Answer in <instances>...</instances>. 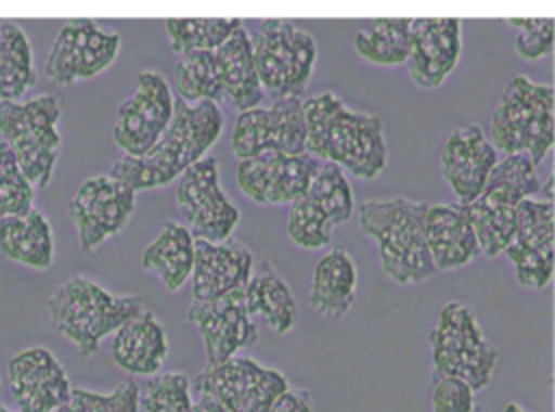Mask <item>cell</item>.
Masks as SVG:
<instances>
[{
    "label": "cell",
    "mask_w": 555,
    "mask_h": 412,
    "mask_svg": "<svg viewBox=\"0 0 555 412\" xmlns=\"http://www.w3.org/2000/svg\"><path fill=\"white\" fill-rule=\"evenodd\" d=\"M336 226L330 217L304 193L293 204H288L286 234L288 239L304 249H321L332 241V230Z\"/></svg>",
    "instance_id": "35"
},
{
    "label": "cell",
    "mask_w": 555,
    "mask_h": 412,
    "mask_svg": "<svg viewBox=\"0 0 555 412\" xmlns=\"http://www.w3.org/2000/svg\"><path fill=\"white\" fill-rule=\"evenodd\" d=\"M462 54L460 17H412L408 74L418 89H438Z\"/></svg>",
    "instance_id": "20"
},
{
    "label": "cell",
    "mask_w": 555,
    "mask_h": 412,
    "mask_svg": "<svg viewBox=\"0 0 555 412\" xmlns=\"http://www.w3.org/2000/svg\"><path fill=\"white\" fill-rule=\"evenodd\" d=\"M245 304L251 317H260L275 334H288L297 321V301L280 271L262 262L245 288Z\"/></svg>",
    "instance_id": "28"
},
{
    "label": "cell",
    "mask_w": 555,
    "mask_h": 412,
    "mask_svg": "<svg viewBox=\"0 0 555 412\" xmlns=\"http://www.w3.org/2000/svg\"><path fill=\"white\" fill-rule=\"evenodd\" d=\"M306 147L319 160L334 163L358 180L377 178L388 163L384 124L377 115L356 111L334 91L304 100Z\"/></svg>",
    "instance_id": "1"
},
{
    "label": "cell",
    "mask_w": 555,
    "mask_h": 412,
    "mask_svg": "<svg viewBox=\"0 0 555 412\" xmlns=\"http://www.w3.org/2000/svg\"><path fill=\"white\" fill-rule=\"evenodd\" d=\"M191 412H228L215 397L210 395H197V401H193Z\"/></svg>",
    "instance_id": "43"
},
{
    "label": "cell",
    "mask_w": 555,
    "mask_h": 412,
    "mask_svg": "<svg viewBox=\"0 0 555 412\" xmlns=\"http://www.w3.org/2000/svg\"><path fill=\"white\" fill-rule=\"evenodd\" d=\"M321 160L310 154H262L238 160L236 184L258 204H293L319 171Z\"/></svg>",
    "instance_id": "17"
},
{
    "label": "cell",
    "mask_w": 555,
    "mask_h": 412,
    "mask_svg": "<svg viewBox=\"0 0 555 412\" xmlns=\"http://www.w3.org/2000/svg\"><path fill=\"white\" fill-rule=\"evenodd\" d=\"M141 408L145 412H191V379L178 371L150 377L141 392Z\"/></svg>",
    "instance_id": "37"
},
{
    "label": "cell",
    "mask_w": 555,
    "mask_h": 412,
    "mask_svg": "<svg viewBox=\"0 0 555 412\" xmlns=\"http://www.w3.org/2000/svg\"><path fill=\"white\" fill-rule=\"evenodd\" d=\"M176 98L165 76L145 67L137 74V89L126 98L113 121V141L126 156H145L173 119Z\"/></svg>",
    "instance_id": "11"
},
{
    "label": "cell",
    "mask_w": 555,
    "mask_h": 412,
    "mask_svg": "<svg viewBox=\"0 0 555 412\" xmlns=\"http://www.w3.org/2000/svg\"><path fill=\"white\" fill-rule=\"evenodd\" d=\"M0 388H2V384H0Z\"/></svg>",
    "instance_id": "45"
},
{
    "label": "cell",
    "mask_w": 555,
    "mask_h": 412,
    "mask_svg": "<svg viewBox=\"0 0 555 412\" xmlns=\"http://www.w3.org/2000/svg\"><path fill=\"white\" fill-rule=\"evenodd\" d=\"M35 82L30 37L17 22L0 17V102H20Z\"/></svg>",
    "instance_id": "29"
},
{
    "label": "cell",
    "mask_w": 555,
    "mask_h": 412,
    "mask_svg": "<svg viewBox=\"0 0 555 412\" xmlns=\"http://www.w3.org/2000/svg\"><path fill=\"white\" fill-rule=\"evenodd\" d=\"M425 202L366 199L358 206L360 230L375 241L384 273L397 284H421L438 273L425 241Z\"/></svg>",
    "instance_id": "4"
},
{
    "label": "cell",
    "mask_w": 555,
    "mask_h": 412,
    "mask_svg": "<svg viewBox=\"0 0 555 412\" xmlns=\"http://www.w3.org/2000/svg\"><path fill=\"white\" fill-rule=\"evenodd\" d=\"M145 310L141 295H117L87 275H72L48 299L50 327L89 358L100 343Z\"/></svg>",
    "instance_id": "3"
},
{
    "label": "cell",
    "mask_w": 555,
    "mask_h": 412,
    "mask_svg": "<svg viewBox=\"0 0 555 412\" xmlns=\"http://www.w3.org/2000/svg\"><path fill=\"white\" fill-rule=\"evenodd\" d=\"M496 163L499 150L479 124L453 128L440 147L442 178L460 204H470L483 193Z\"/></svg>",
    "instance_id": "19"
},
{
    "label": "cell",
    "mask_w": 555,
    "mask_h": 412,
    "mask_svg": "<svg viewBox=\"0 0 555 412\" xmlns=\"http://www.w3.org/2000/svg\"><path fill=\"white\" fill-rule=\"evenodd\" d=\"M134 197L137 193L111 173H95L82 180L67 204L80 252L93 254L102 243L119 234L134 213Z\"/></svg>",
    "instance_id": "15"
},
{
    "label": "cell",
    "mask_w": 555,
    "mask_h": 412,
    "mask_svg": "<svg viewBox=\"0 0 555 412\" xmlns=\"http://www.w3.org/2000/svg\"><path fill=\"white\" fill-rule=\"evenodd\" d=\"M197 395L215 397L228 412H269L275 399L288 390L282 371L262 366L254 358L234 356L221 364H206L197 373Z\"/></svg>",
    "instance_id": "12"
},
{
    "label": "cell",
    "mask_w": 555,
    "mask_h": 412,
    "mask_svg": "<svg viewBox=\"0 0 555 412\" xmlns=\"http://www.w3.org/2000/svg\"><path fill=\"white\" fill-rule=\"evenodd\" d=\"M509 26L516 28V39H514V46H516V52L518 56L527 59V61H540L544 59L546 54H551L553 50V39H555V33H553V20L548 17H512L507 20Z\"/></svg>",
    "instance_id": "40"
},
{
    "label": "cell",
    "mask_w": 555,
    "mask_h": 412,
    "mask_svg": "<svg viewBox=\"0 0 555 412\" xmlns=\"http://www.w3.org/2000/svg\"><path fill=\"white\" fill-rule=\"evenodd\" d=\"M61 102L54 93H39L20 102H0V134L17 156L35 189H46L63 147L59 132Z\"/></svg>",
    "instance_id": "7"
},
{
    "label": "cell",
    "mask_w": 555,
    "mask_h": 412,
    "mask_svg": "<svg viewBox=\"0 0 555 412\" xmlns=\"http://www.w3.org/2000/svg\"><path fill=\"white\" fill-rule=\"evenodd\" d=\"M555 91L529 76H514L503 87L490 117L488 137L499 152L529 154L540 165L555 143Z\"/></svg>",
    "instance_id": "5"
},
{
    "label": "cell",
    "mask_w": 555,
    "mask_h": 412,
    "mask_svg": "<svg viewBox=\"0 0 555 412\" xmlns=\"http://www.w3.org/2000/svg\"><path fill=\"white\" fill-rule=\"evenodd\" d=\"M119 48L117 30H104L89 17L67 20L50 46L46 76L59 87L89 80L115 63Z\"/></svg>",
    "instance_id": "14"
},
{
    "label": "cell",
    "mask_w": 555,
    "mask_h": 412,
    "mask_svg": "<svg viewBox=\"0 0 555 412\" xmlns=\"http://www.w3.org/2000/svg\"><path fill=\"white\" fill-rule=\"evenodd\" d=\"M173 195L184 226L195 239L221 243L241 221V210L221 189L219 163L210 154L178 178Z\"/></svg>",
    "instance_id": "10"
},
{
    "label": "cell",
    "mask_w": 555,
    "mask_h": 412,
    "mask_svg": "<svg viewBox=\"0 0 555 412\" xmlns=\"http://www.w3.org/2000/svg\"><path fill=\"white\" fill-rule=\"evenodd\" d=\"M171 78L178 98L186 104H199L204 100L219 104L225 98L217 52H189L178 56Z\"/></svg>",
    "instance_id": "32"
},
{
    "label": "cell",
    "mask_w": 555,
    "mask_h": 412,
    "mask_svg": "<svg viewBox=\"0 0 555 412\" xmlns=\"http://www.w3.org/2000/svg\"><path fill=\"white\" fill-rule=\"evenodd\" d=\"M516 245L553 252V204L548 199L525 197L516 210Z\"/></svg>",
    "instance_id": "38"
},
{
    "label": "cell",
    "mask_w": 555,
    "mask_h": 412,
    "mask_svg": "<svg viewBox=\"0 0 555 412\" xmlns=\"http://www.w3.org/2000/svg\"><path fill=\"white\" fill-rule=\"evenodd\" d=\"M249 39L262 89L278 98H301L319 54L312 33L293 20L267 17Z\"/></svg>",
    "instance_id": "8"
},
{
    "label": "cell",
    "mask_w": 555,
    "mask_h": 412,
    "mask_svg": "<svg viewBox=\"0 0 555 412\" xmlns=\"http://www.w3.org/2000/svg\"><path fill=\"white\" fill-rule=\"evenodd\" d=\"M269 412H314L310 392L304 388H288L284 390Z\"/></svg>",
    "instance_id": "42"
},
{
    "label": "cell",
    "mask_w": 555,
    "mask_h": 412,
    "mask_svg": "<svg viewBox=\"0 0 555 412\" xmlns=\"http://www.w3.org/2000/svg\"><path fill=\"white\" fill-rule=\"evenodd\" d=\"M358 56L379 67L408 63L412 50V17H377L364 24L356 37Z\"/></svg>",
    "instance_id": "30"
},
{
    "label": "cell",
    "mask_w": 555,
    "mask_h": 412,
    "mask_svg": "<svg viewBox=\"0 0 555 412\" xmlns=\"http://www.w3.org/2000/svg\"><path fill=\"white\" fill-rule=\"evenodd\" d=\"M215 52L219 59V72H221V85H223L225 100L238 113L256 108L264 98V89L258 78L249 33L241 26Z\"/></svg>",
    "instance_id": "27"
},
{
    "label": "cell",
    "mask_w": 555,
    "mask_h": 412,
    "mask_svg": "<svg viewBox=\"0 0 555 412\" xmlns=\"http://www.w3.org/2000/svg\"><path fill=\"white\" fill-rule=\"evenodd\" d=\"M254 252L236 241L225 239L210 243L195 239V267L191 275V293L195 301H210L228 293L247 288L254 275Z\"/></svg>",
    "instance_id": "21"
},
{
    "label": "cell",
    "mask_w": 555,
    "mask_h": 412,
    "mask_svg": "<svg viewBox=\"0 0 555 412\" xmlns=\"http://www.w3.org/2000/svg\"><path fill=\"white\" fill-rule=\"evenodd\" d=\"M358 293V267L345 247L327 249L314 265L308 304L325 319L345 317Z\"/></svg>",
    "instance_id": "24"
},
{
    "label": "cell",
    "mask_w": 555,
    "mask_h": 412,
    "mask_svg": "<svg viewBox=\"0 0 555 412\" xmlns=\"http://www.w3.org/2000/svg\"><path fill=\"white\" fill-rule=\"evenodd\" d=\"M0 252L28 269H50L54 262V232L50 219L37 208L20 217L0 219Z\"/></svg>",
    "instance_id": "26"
},
{
    "label": "cell",
    "mask_w": 555,
    "mask_h": 412,
    "mask_svg": "<svg viewBox=\"0 0 555 412\" xmlns=\"http://www.w3.org/2000/svg\"><path fill=\"white\" fill-rule=\"evenodd\" d=\"M223 132V113L217 102L186 104L176 98L173 119L160 141L145 156H121L108 173L134 193L165 186L202 160Z\"/></svg>",
    "instance_id": "2"
},
{
    "label": "cell",
    "mask_w": 555,
    "mask_h": 412,
    "mask_svg": "<svg viewBox=\"0 0 555 412\" xmlns=\"http://www.w3.org/2000/svg\"><path fill=\"white\" fill-rule=\"evenodd\" d=\"M186 321L199 332L208 364H221L258 340V327L245 304V288L210 301L191 299Z\"/></svg>",
    "instance_id": "16"
},
{
    "label": "cell",
    "mask_w": 555,
    "mask_h": 412,
    "mask_svg": "<svg viewBox=\"0 0 555 412\" xmlns=\"http://www.w3.org/2000/svg\"><path fill=\"white\" fill-rule=\"evenodd\" d=\"M540 191L538 165L529 154H509L496 163L483 193L466 206L479 249L488 258L503 254L516 234V210Z\"/></svg>",
    "instance_id": "6"
},
{
    "label": "cell",
    "mask_w": 555,
    "mask_h": 412,
    "mask_svg": "<svg viewBox=\"0 0 555 412\" xmlns=\"http://www.w3.org/2000/svg\"><path fill=\"white\" fill-rule=\"evenodd\" d=\"M167 353H169L167 332L158 321V317L147 308L113 334V345H111L113 362L130 375H141V377L158 375Z\"/></svg>",
    "instance_id": "23"
},
{
    "label": "cell",
    "mask_w": 555,
    "mask_h": 412,
    "mask_svg": "<svg viewBox=\"0 0 555 412\" xmlns=\"http://www.w3.org/2000/svg\"><path fill=\"white\" fill-rule=\"evenodd\" d=\"M306 195L330 217L334 226L349 221L356 213V197L351 182L343 167L321 160L319 171L314 173Z\"/></svg>",
    "instance_id": "33"
},
{
    "label": "cell",
    "mask_w": 555,
    "mask_h": 412,
    "mask_svg": "<svg viewBox=\"0 0 555 412\" xmlns=\"http://www.w3.org/2000/svg\"><path fill=\"white\" fill-rule=\"evenodd\" d=\"M141 267L154 271L169 293L180 291L193 275L195 236L180 221H165L154 241L141 252Z\"/></svg>",
    "instance_id": "25"
},
{
    "label": "cell",
    "mask_w": 555,
    "mask_h": 412,
    "mask_svg": "<svg viewBox=\"0 0 555 412\" xmlns=\"http://www.w3.org/2000/svg\"><path fill=\"white\" fill-rule=\"evenodd\" d=\"M0 412H17V410H9L7 405H2V403H0Z\"/></svg>",
    "instance_id": "44"
},
{
    "label": "cell",
    "mask_w": 555,
    "mask_h": 412,
    "mask_svg": "<svg viewBox=\"0 0 555 412\" xmlns=\"http://www.w3.org/2000/svg\"><path fill=\"white\" fill-rule=\"evenodd\" d=\"M438 375H457L475 390L490 384L496 349L488 340L475 310L462 301H444L429 334Z\"/></svg>",
    "instance_id": "9"
},
{
    "label": "cell",
    "mask_w": 555,
    "mask_h": 412,
    "mask_svg": "<svg viewBox=\"0 0 555 412\" xmlns=\"http://www.w3.org/2000/svg\"><path fill=\"white\" fill-rule=\"evenodd\" d=\"M241 26H243L241 17H169L165 20L169 48L178 56L189 52H215Z\"/></svg>",
    "instance_id": "31"
},
{
    "label": "cell",
    "mask_w": 555,
    "mask_h": 412,
    "mask_svg": "<svg viewBox=\"0 0 555 412\" xmlns=\"http://www.w3.org/2000/svg\"><path fill=\"white\" fill-rule=\"evenodd\" d=\"M35 208V184L26 178L17 156L0 139V219L20 217Z\"/></svg>",
    "instance_id": "34"
},
{
    "label": "cell",
    "mask_w": 555,
    "mask_h": 412,
    "mask_svg": "<svg viewBox=\"0 0 555 412\" xmlns=\"http://www.w3.org/2000/svg\"><path fill=\"white\" fill-rule=\"evenodd\" d=\"M509 262L514 265L516 280L525 288L540 291L548 284L553 275V262H555V252H542V249H531L522 247L516 243H509L505 249Z\"/></svg>",
    "instance_id": "39"
},
{
    "label": "cell",
    "mask_w": 555,
    "mask_h": 412,
    "mask_svg": "<svg viewBox=\"0 0 555 412\" xmlns=\"http://www.w3.org/2000/svg\"><path fill=\"white\" fill-rule=\"evenodd\" d=\"M141 390L134 379L119 382L111 392L72 388L69 401L56 412H139Z\"/></svg>",
    "instance_id": "36"
},
{
    "label": "cell",
    "mask_w": 555,
    "mask_h": 412,
    "mask_svg": "<svg viewBox=\"0 0 555 412\" xmlns=\"http://www.w3.org/2000/svg\"><path fill=\"white\" fill-rule=\"evenodd\" d=\"M230 147L238 160L262 154H304L306 119L301 98H278L269 106H256L236 115Z\"/></svg>",
    "instance_id": "13"
},
{
    "label": "cell",
    "mask_w": 555,
    "mask_h": 412,
    "mask_svg": "<svg viewBox=\"0 0 555 412\" xmlns=\"http://www.w3.org/2000/svg\"><path fill=\"white\" fill-rule=\"evenodd\" d=\"M475 388L457 375H438L431 390V412H473Z\"/></svg>",
    "instance_id": "41"
},
{
    "label": "cell",
    "mask_w": 555,
    "mask_h": 412,
    "mask_svg": "<svg viewBox=\"0 0 555 412\" xmlns=\"http://www.w3.org/2000/svg\"><path fill=\"white\" fill-rule=\"evenodd\" d=\"M425 241L438 271L462 269L481 249L464 204H429L425 213Z\"/></svg>",
    "instance_id": "22"
},
{
    "label": "cell",
    "mask_w": 555,
    "mask_h": 412,
    "mask_svg": "<svg viewBox=\"0 0 555 412\" xmlns=\"http://www.w3.org/2000/svg\"><path fill=\"white\" fill-rule=\"evenodd\" d=\"M7 375L17 412H56L69 401V377L46 347H26L13 353Z\"/></svg>",
    "instance_id": "18"
}]
</instances>
